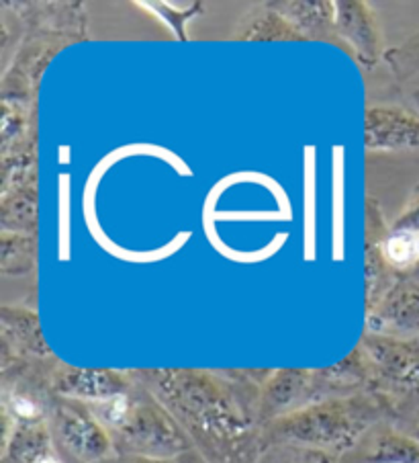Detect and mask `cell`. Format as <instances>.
<instances>
[{
	"mask_svg": "<svg viewBox=\"0 0 419 463\" xmlns=\"http://www.w3.org/2000/svg\"><path fill=\"white\" fill-rule=\"evenodd\" d=\"M341 459L331 458L328 453L303 449L293 445H273L266 447L258 463H340Z\"/></svg>",
	"mask_w": 419,
	"mask_h": 463,
	"instance_id": "obj_22",
	"label": "cell"
},
{
	"mask_svg": "<svg viewBox=\"0 0 419 463\" xmlns=\"http://www.w3.org/2000/svg\"><path fill=\"white\" fill-rule=\"evenodd\" d=\"M364 285H367V293H364V302H367V310L389 291L395 283L401 281L393 269L386 262L383 254V234L389 222L385 218V212L375 197H367V210H364Z\"/></svg>",
	"mask_w": 419,
	"mask_h": 463,
	"instance_id": "obj_13",
	"label": "cell"
},
{
	"mask_svg": "<svg viewBox=\"0 0 419 463\" xmlns=\"http://www.w3.org/2000/svg\"><path fill=\"white\" fill-rule=\"evenodd\" d=\"M383 254L399 279L419 281V234H401L386 226Z\"/></svg>",
	"mask_w": 419,
	"mask_h": 463,
	"instance_id": "obj_20",
	"label": "cell"
},
{
	"mask_svg": "<svg viewBox=\"0 0 419 463\" xmlns=\"http://www.w3.org/2000/svg\"><path fill=\"white\" fill-rule=\"evenodd\" d=\"M340 463H344V461H340Z\"/></svg>",
	"mask_w": 419,
	"mask_h": 463,
	"instance_id": "obj_29",
	"label": "cell"
},
{
	"mask_svg": "<svg viewBox=\"0 0 419 463\" xmlns=\"http://www.w3.org/2000/svg\"><path fill=\"white\" fill-rule=\"evenodd\" d=\"M411 101H414V105H415V109L419 111V90H415V92H411Z\"/></svg>",
	"mask_w": 419,
	"mask_h": 463,
	"instance_id": "obj_25",
	"label": "cell"
},
{
	"mask_svg": "<svg viewBox=\"0 0 419 463\" xmlns=\"http://www.w3.org/2000/svg\"><path fill=\"white\" fill-rule=\"evenodd\" d=\"M336 35L340 48H344L370 72L385 61V35L375 9L364 0H336Z\"/></svg>",
	"mask_w": 419,
	"mask_h": 463,
	"instance_id": "obj_6",
	"label": "cell"
},
{
	"mask_svg": "<svg viewBox=\"0 0 419 463\" xmlns=\"http://www.w3.org/2000/svg\"><path fill=\"white\" fill-rule=\"evenodd\" d=\"M364 333L395 341L419 338V281H397L378 304L368 307Z\"/></svg>",
	"mask_w": 419,
	"mask_h": 463,
	"instance_id": "obj_10",
	"label": "cell"
},
{
	"mask_svg": "<svg viewBox=\"0 0 419 463\" xmlns=\"http://www.w3.org/2000/svg\"><path fill=\"white\" fill-rule=\"evenodd\" d=\"M341 461H344V463H350V461H348V459H341Z\"/></svg>",
	"mask_w": 419,
	"mask_h": 463,
	"instance_id": "obj_27",
	"label": "cell"
},
{
	"mask_svg": "<svg viewBox=\"0 0 419 463\" xmlns=\"http://www.w3.org/2000/svg\"><path fill=\"white\" fill-rule=\"evenodd\" d=\"M385 64L399 84L415 79L419 74V31L386 52Z\"/></svg>",
	"mask_w": 419,
	"mask_h": 463,
	"instance_id": "obj_21",
	"label": "cell"
},
{
	"mask_svg": "<svg viewBox=\"0 0 419 463\" xmlns=\"http://www.w3.org/2000/svg\"><path fill=\"white\" fill-rule=\"evenodd\" d=\"M411 435H415V437H417V439H419V429H417V430H415V433H411Z\"/></svg>",
	"mask_w": 419,
	"mask_h": 463,
	"instance_id": "obj_26",
	"label": "cell"
},
{
	"mask_svg": "<svg viewBox=\"0 0 419 463\" xmlns=\"http://www.w3.org/2000/svg\"><path fill=\"white\" fill-rule=\"evenodd\" d=\"M380 422H389L385 408L370 392L321 400L264 427V449L293 445L341 459Z\"/></svg>",
	"mask_w": 419,
	"mask_h": 463,
	"instance_id": "obj_2",
	"label": "cell"
},
{
	"mask_svg": "<svg viewBox=\"0 0 419 463\" xmlns=\"http://www.w3.org/2000/svg\"><path fill=\"white\" fill-rule=\"evenodd\" d=\"M37 271V236L0 234V273L3 277L23 279Z\"/></svg>",
	"mask_w": 419,
	"mask_h": 463,
	"instance_id": "obj_19",
	"label": "cell"
},
{
	"mask_svg": "<svg viewBox=\"0 0 419 463\" xmlns=\"http://www.w3.org/2000/svg\"><path fill=\"white\" fill-rule=\"evenodd\" d=\"M87 406L111 435L117 458L164 459L192 451L181 424L137 380L134 388L121 396Z\"/></svg>",
	"mask_w": 419,
	"mask_h": 463,
	"instance_id": "obj_3",
	"label": "cell"
},
{
	"mask_svg": "<svg viewBox=\"0 0 419 463\" xmlns=\"http://www.w3.org/2000/svg\"><path fill=\"white\" fill-rule=\"evenodd\" d=\"M341 459L350 463H419V439L391 422H380Z\"/></svg>",
	"mask_w": 419,
	"mask_h": 463,
	"instance_id": "obj_14",
	"label": "cell"
},
{
	"mask_svg": "<svg viewBox=\"0 0 419 463\" xmlns=\"http://www.w3.org/2000/svg\"><path fill=\"white\" fill-rule=\"evenodd\" d=\"M119 463H205V461L195 449H192L189 453L178 455V458H164V459H156V458H119Z\"/></svg>",
	"mask_w": 419,
	"mask_h": 463,
	"instance_id": "obj_24",
	"label": "cell"
},
{
	"mask_svg": "<svg viewBox=\"0 0 419 463\" xmlns=\"http://www.w3.org/2000/svg\"><path fill=\"white\" fill-rule=\"evenodd\" d=\"M58 357L45 343L35 307L3 304L0 307V369L17 363H50Z\"/></svg>",
	"mask_w": 419,
	"mask_h": 463,
	"instance_id": "obj_7",
	"label": "cell"
},
{
	"mask_svg": "<svg viewBox=\"0 0 419 463\" xmlns=\"http://www.w3.org/2000/svg\"><path fill=\"white\" fill-rule=\"evenodd\" d=\"M231 42H305L273 3H256L244 11L229 33Z\"/></svg>",
	"mask_w": 419,
	"mask_h": 463,
	"instance_id": "obj_16",
	"label": "cell"
},
{
	"mask_svg": "<svg viewBox=\"0 0 419 463\" xmlns=\"http://www.w3.org/2000/svg\"><path fill=\"white\" fill-rule=\"evenodd\" d=\"M50 429L53 443L68 463H111L119 459L111 435L87 404L56 398Z\"/></svg>",
	"mask_w": 419,
	"mask_h": 463,
	"instance_id": "obj_5",
	"label": "cell"
},
{
	"mask_svg": "<svg viewBox=\"0 0 419 463\" xmlns=\"http://www.w3.org/2000/svg\"><path fill=\"white\" fill-rule=\"evenodd\" d=\"M273 369H134L174 416L205 463H258L260 388Z\"/></svg>",
	"mask_w": 419,
	"mask_h": 463,
	"instance_id": "obj_1",
	"label": "cell"
},
{
	"mask_svg": "<svg viewBox=\"0 0 419 463\" xmlns=\"http://www.w3.org/2000/svg\"><path fill=\"white\" fill-rule=\"evenodd\" d=\"M117 461H119V459H115V461H111V463H117Z\"/></svg>",
	"mask_w": 419,
	"mask_h": 463,
	"instance_id": "obj_28",
	"label": "cell"
},
{
	"mask_svg": "<svg viewBox=\"0 0 419 463\" xmlns=\"http://www.w3.org/2000/svg\"><path fill=\"white\" fill-rule=\"evenodd\" d=\"M367 361L368 392L385 408L386 419L401 430L419 429V338H395L362 333L356 345Z\"/></svg>",
	"mask_w": 419,
	"mask_h": 463,
	"instance_id": "obj_4",
	"label": "cell"
},
{
	"mask_svg": "<svg viewBox=\"0 0 419 463\" xmlns=\"http://www.w3.org/2000/svg\"><path fill=\"white\" fill-rule=\"evenodd\" d=\"M364 148L370 154H417L419 111L375 103L364 111Z\"/></svg>",
	"mask_w": 419,
	"mask_h": 463,
	"instance_id": "obj_8",
	"label": "cell"
},
{
	"mask_svg": "<svg viewBox=\"0 0 419 463\" xmlns=\"http://www.w3.org/2000/svg\"><path fill=\"white\" fill-rule=\"evenodd\" d=\"M135 385L131 369L76 367L60 361L51 373V390L58 398L76 400L82 404H97L121 396Z\"/></svg>",
	"mask_w": 419,
	"mask_h": 463,
	"instance_id": "obj_9",
	"label": "cell"
},
{
	"mask_svg": "<svg viewBox=\"0 0 419 463\" xmlns=\"http://www.w3.org/2000/svg\"><path fill=\"white\" fill-rule=\"evenodd\" d=\"M317 402L315 369L283 367L273 369L260 388V419L268 422L283 419Z\"/></svg>",
	"mask_w": 419,
	"mask_h": 463,
	"instance_id": "obj_11",
	"label": "cell"
},
{
	"mask_svg": "<svg viewBox=\"0 0 419 463\" xmlns=\"http://www.w3.org/2000/svg\"><path fill=\"white\" fill-rule=\"evenodd\" d=\"M273 6L305 42L340 45L333 0H278Z\"/></svg>",
	"mask_w": 419,
	"mask_h": 463,
	"instance_id": "obj_15",
	"label": "cell"
},
{
	"mask_svg": "<svg viewBox=\"0 0 419 463\" xmlns=\"http://www.w3.org/2000/svg\"><path fill=\"white\" fill-rule=\"evenodd\" d=\"M53 447L56 443H53L50 422L11 424L3 420L0 463H37Z\"/></svg>",
	"mask_w": 419,
	"mask_h": 463,
	"instance_id": "obj_17",
	"label": "cell"
},
{
	"mask_svg": "<svg viewBox=\"0 0 419 463\" xmlns=\"http://www.w3.org/2000/svg\"><path fill=\"white\" fill-rule=\"evenodd\" d=\"M37 226H40L37 183L5 189L0 195V228L3 232L37 236Z\"/></svg>",
	"mask_w": 419,
	"mask_h": 463,
	"instance_id": "obj_18",
	"label": "cell"
},
{
	"mask_svg": "<svg viewBox=\"0 0 419 463\" xmlns=\"http://www.w3.org/2000/svg\"><path fill=\"white\" fill-rule=\"evenodd\" d=\"M25 25L27 35L61 37L68 42L87 40V14L80 3H3Z\"/></svg>",
	"mask_w": 419,
	"mask_h": 463,
	"instance_id": "obj_12",
	"label": "cell"
},
{
	"mask_svg": "<svg viewBox=\"0 0 419 463\" xmlns=\"http://www.w3.org/2000/svg\"><path fill=\"white\" fill-rule=\"evenodd\" d=\"M389 228L401 234H419V184L411 189L405 205L401 207L397 218L389 222Z\"/></svg>",
	"mask_w": 419,
	"mask_h": 463,
	"instance_id": "obj_23",
	"label": "cell"
}]
</instances>
